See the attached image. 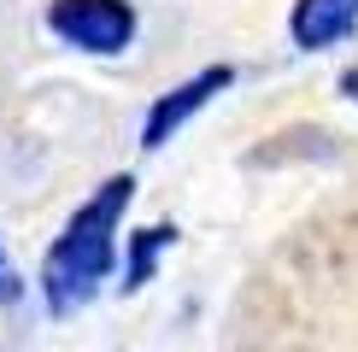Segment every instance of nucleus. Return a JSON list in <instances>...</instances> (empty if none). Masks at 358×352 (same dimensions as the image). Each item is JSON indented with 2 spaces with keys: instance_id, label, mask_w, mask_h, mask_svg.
<instances>
[{
  "instance_id": "obj_1",
  "label": "nucleus",
  "mask_w": 358,
  "mask_h": 352,
  "mask_svg": "<svg viewBox=\"0 0 358 352\" xmlns=\"http://www.w3.org/2000/svg\"><path fill=\"white\" fill-rule=\"evenodd\" d=\"M129 200H136V176L117 170V176H106V182H100L94 194L65 217L59 241L48 247V258H41V300H48L59 317L77 311L88 293H94V282H106V276H112L117 223H124Z\"/></svg>"
},
{
  "instance_id": "obj_2",
  "label": "nucleus",
  "mask_w": 358,
  "mask_h": 352,
  "mask_svg": "<svg viewBox=\"0 0 358 352\" xmlns=\"http://www.w3.org/2000/svg\"><path fill=\"white\" fill-rule=\"evenodd\" d=\"M53 36L83 53H124L136 41V6L129 0H53Z\"/></svg>"
},
{
  "instance_id": "obj_3",
  "label": "nucleus",
  "mask_w": 358,
  "mask_h": 352,
  "mask_svg": "<svg viewBox=\"0 0 358 352\" xmlns=\"http://www.w3.org/2000/svg\"><path fill=\"white\" fill-rule=\"evenodd\" d=\"M229 82H235V65H206L200 77L176 82L171 94H159L153 112H147V124H141V147H147V153H159V147H165V141H171V135H176V129H182L212 94H223Z\"/></svg>"
},
{
  "instance_id": "obj_4",
  "label": "nucleus",
  "mask_w": 358,
  "mask_h": 352,
  "mask_svg": "<svg viewBox=\"0 0 358 352\" xmlns=\"http://www.w3.org/2000/svg\"><path fill=\"white\" fill-rule=\"evenodd\" d=\"M358 29V0H294V18H288V36L294 47L317 53V47H335Z\"/></svg>"
},
{
  "instance_id": "obj_5",
  "label": "nucleus",
  "mask_w": 358,
  "mask_h": 352,
  "mask_svg": "<svg viewBox=\"0 0 358 352\" xmlns=\"http://www.w3.org/2000/svg\"><path fill=\"white\" fill-rule=\"evenodd\" d=\"M165 247H176V229L171 223H147L129 235V253H124V293H136L153 282V270H159V253Z\"/></svg>"
},
{
  "instance_id": "obj_6",
  "label": "nucleus",
  "mask_w": 358,
  "mask_h": 352,
  "mask_svg": "<svg viewBox=\"0 0 358 352\" xmlns=\"http://www.w3.org/2000/svg\"><path fill=\"white\" fill-rule=\"evenodd\" d=\"M341 82H347V94L358 100V71H347V77H341Z\"/></svg>"
}]
</instances>
